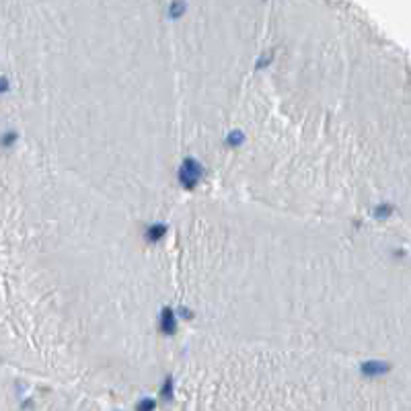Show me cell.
<instances>
[{
	"instance_id": "1",
	"label": "cell",
	"mask_w": 411,
	"mask_h": 411,
	"mask_svg": "<svg viewBox=\"0 0 411 411\" xmlns=\"http://www.w3.org/2000/svg\"><path fill=\"white\" fill-rule=\"evenodd\" d=\"M152 407H154L152 401H142V403L138 405V411H152Z\"/></svg>"
},
{
	"instance_id": "2",
	"label": "cell",
	"mask_w": 411,
	"mask_h": 411,
	"mask_svg": "<svg viewBox=\"0 0 411 411\" xmlns=\"http://www.w3.org/2000/svg\"><path fill=\"white\" fill-rule=\"evenodd\" d=\"M7 89V82H5V78H0V91H5Z\"/></svg>"
}]
</instances>
